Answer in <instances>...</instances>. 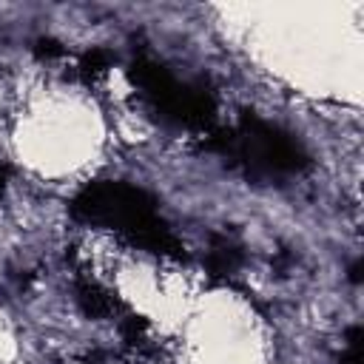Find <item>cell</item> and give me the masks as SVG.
<instances>
[{
	"label": "cell",
	"mask_w": 364,
	"mask_h": 364,
	"mask_svg": "<svg viewBox=\"0 0 364 364\" xmlns=\"http://www.w3.org/2000/svg\"><path fill=\"white\" fill-rule=\"evenodd\" d=\"M216 142L247 171L259 176L273 173H296L304 165V154L296 139L282 134L279 128L262 122V119H242L236 128H228L216 136Z\"/></svg>",
	"instance_id": "1"
}]
</instances>
